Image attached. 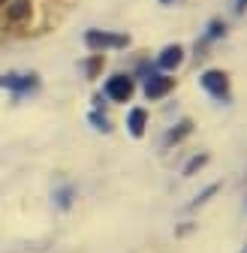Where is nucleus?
I'll return each mask as SVG.
<instances>
[{
  "instance_id": "1",
  "label": "nucleus",
  "mask_w": 247,
  "mask_h": 253,
  "mask_svg": "<svg viewBox=\"0 0 247 253\" xmlns=\"http://www.w3.org/2000/svg\"><path fill=\"white\" fill-rule=\"evenodd\" d=\"M202 87L211 93V97H217V100H226V93H229V82L220 70H208L202 76Z\"/></svg>"
},
{
  "instance_id": "2",
  "label": "nucleus",
  "mask_w": 247,
  "mask_h": 253,
  "mask_svg": "<svg viewBox=\"0 0 247 253\" xmlns=\"http://www.w3.org/2000/svg\"><path fill=\"white\" fill-rule=\"evenodd\" d=\"M84 42L90 48H124L130 40L121 37V34H100V30H90V34L84 37Z\"/></svg>"
},
{
  "instance_id": "3",
  "label": "nucleus",
  "mask_w": 247,
  "mask_h": 253,
  "mask_svg": "<svg viewBox=\"0 0 247 253\" xmlns=\"http://www.w3.org/2000/svg\"><path fill=\"white\" fill-rule=\"evenodd\" d=\"M130 93H133V82L127 76L109 79V84H106V97L109 100H130Z\"/></svg>"
},
{
  "instance_id": "4",
  "label": "nucleus",
  "mask_w": 247,
  "mask_h": 253,
  "mask_svg": "<svg viewBox=\"0 0 247 253\" xmlns=\"http://www.w3.org/2000/svg\"><path fill=\"white\" fill-rule=\"evenodd\" d=\"M169 90H172V79H166V76H151L148 84H145V93L151 100L163 97V93H169Z\"/></svg>"
},
{
  "instance_id": "5",
  "label": "nucleus",
  "mask_w": 247,
  "mask_h": 253,
  "mask_svg": "<svg viewBox=\"0 0 247 253\" xmlns=\"http://www.w3.org/2000/svg\"><path fill=\"white\" fill-rule=\"evenodd\" d=\"M0 87L27 90V87H34V76H3V79H0Z\"/></svg>"
},
{
  "instance_id": "6",
  "label": "nucleus",
  "mask_w": 247,
  "mask_h": 253,
  "mask_svg": "<svg viewBox=\"0 0 247 253\" xmlns=\"http://www.w3.org/2000/svg\"><path fill=\"white\" fill-rule=\"evenodd\" d=\"M181 57H184L181 45H169V48L160 54V67H163V70H175L178 63H181Z\"/></svg>"
},
{
  "instance_id": "7",
  "label": "nucleus",
  "mask_w": 247,
  "mask_h": 253,
  "mask_svg": "<svg viewBox=\"0 0 247 253\" xmlns=\"http://www.w3.org/2000/svg\"><path fill=\"white\" fill-rule=\"evenodd\" d=\"M145 121H148L145 109H133V112H130L127 126H130V133H133V136H142V133H145Z\"/></svg>"
},
{
  "instance_id": "8",
  "label": "nucleus",
  "mask_w": 247,
  "mask_h": 253,
  "mask_svg": "<svg viewBox=\"0 0 247 253\" xmlns=\"http://www.w3.org/2000/svg\"><path fill=\"white\" fill-rule=\"evenodd\" d=\"M205 160H208V157H205V154H199V157H193V160H190L187 166H184V175H193V172H196L199 166H205Z\"/></svg>"
},
{
  "instance_id": "9",
  "label": "nucleus",
  "mask_w": 247,
  "mask_h": 253,
  "mask_svg": "<svg viewBox=\"0 0 247 253\" xmlns=\"http://www.w3.org/2000/svg\"><path fill=\"white\" fill-rule=\"evenodd\" d=\"M27 9H30V6H27V0H15V6H12V12H9V15L18 21V18H24V15H27Z\"/></svg>"
},
{
  "instance_id": "10",
  "label": "nucleus",
  "mask_w": 247,
  "mask_h": 253,
  "mask_svg": "<svg viewBox=\"0 0 247 253\" xmlns=\"http://www.w3.org/2000/svg\"><path fill=\"white\" fill-rule=\"evenodd\" d=\"M187 133H190V121H184V124H181V130H172L166 142H178L181 136H187Z\"/></svg>"
},
{
  "instance_id": "11",
  "label": "nucleus",
  "mask_w": 247,
  "mask_h": 253,
  "mask_svg": "<svg viewBox=\"0 0 247 253\" xmlns=\"http://www.w3.org/2000/svg\"><path fill=\"white\" fill-rule=\"evenodd\" d=\"M235 9H238V12H244V9H247V0H238V6H235Z\"/></svg>"
}]
</instances>
